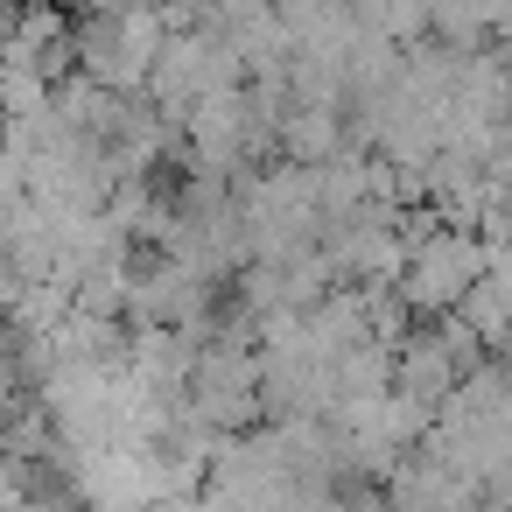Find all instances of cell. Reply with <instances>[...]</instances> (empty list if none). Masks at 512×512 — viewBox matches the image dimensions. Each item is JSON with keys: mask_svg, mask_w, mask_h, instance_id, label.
<instances>
[{"mask_svg": "<svg viewBox=\"0 0 512 512\" xmlns=\"http://www.w3.org/2000/svg\"><path fill=\"white\" fill-rule=\"evenodd\" d=\"M281 141H288L295 162H330V155L344 148V120H337V106H323V99H295L288 120H281Z\"/></svg>", "mask_w": 512, "mask_h": 512, "instance_id": "1", "label": "cell"}]
</instances>
